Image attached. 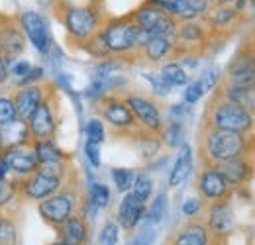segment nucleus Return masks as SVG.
Here are the masks:
<instances>
[{"instance_id":"4be33fe9","label":"nucleus","mask_w":255,"mask_h":245,"mask_svg":"<svg viewBox=\"0 0 255 245\" xmlns=\"http://www.w3.org/2000/svg\"><path fill=\"white\" fill-rule=\"evenodd\" d=\"M59 244L63 245H87L89 244V224L83 214H73L59 228Z\"/></svg>"},{"instance_id":"f704fd0d","label":"nucleus","mask_w":255,"mask_h":245,"mask_svg":"<svg viewBox=\"0 0 255 245\" xmlns=\"http://www.w3.org/2000/svg\"><path fill=\"white\" fill-rule=\"evenodd\" d=\"M16 120H18V112H16V106H14L12 96L0 94V127L10 125V123L16 122Z\"/></svg>"},{"instance_id":"72a5a7b5","label":"nucleus","mask_w":255,"mask_h":245,"mask_svg":"<svg viewBox=\"0 0 255 245\" xmlns=\"http://www.w3.org/2000/svg\"><path fill=\"white\" fill-rule=\"evenodd\" d=\"M89 204L95 208H106L110 204V190L102 183H95L89 190Z\"/></svg>"},{"instance_id":"f8f14e48","label":"nucleus","mask_w":255,"mask_h":245,"mask_svg":"<svg viewBox=\"0 0 255 245\" xmlns=\"http://www.w3.org/2000/svg\"><path fill=\"white\" fill-rule=\"evenodd\" d=\"M53 98H55V92L49 91L47 96L39 102V106L33 110L32 116L28 118L32 141H53L57 135V118L51 106Z\"/></svg>"},{"instance_id":"7ed1b4c3","label":"nucleus","mask_w":255,"mask_h":245,"mask_svg":"<svg viewBox=\"0 0 255 245\" xmlns=\"http://www.w3.org/2000/svg\"><path fill=\"white\" fill-rule=\"evenodd\" d=\"M104 47L108 49L110 57H131L139 53V47L149 37L147 33L137 28L131 14L120 18H108L98 31Z\"/></svg>"},{"instance_id":"3c124183","label":"nucleus","mask_w":255,"mask_h":245,"mask_svg":"<svg viewBox=\"0 0 255 245\" xmlns=\"http://www.w3.org/2000/svg\"><path fill=\"white\" fill-rule=\"evenodd\" d=\"M6 184H8V181H6V183H2V181H0V200H2V196H4V190H6Z\"/></svg>"},{"instance_id":"f257e3e1","label":"nucleus","mask_w":255,"mask_h":245,"mask_svg":"<svg viewBox=\"0 0 255 245\" xmlns=\"http://www.w3.org/2000/svg\"><path fill=\"white\" fill-rule=\"evenodd\" d=\"M248 135L232 133L222 129L202 127L198 133V159L202 167H216L230 159H236L246 151Z\"/></svg>"},{"instance_id":"7c9ffc66","label":"nucleus","mask_w":255,"mask_h":245,"mask_svg":"<svg viewBox=\"0 0 255 245\" xmlns=\"http://www.w3.org/2000/svg\"><path fill=\"white\" fill-rule=\"evenodd\" d=\"M183 125L181 122H171L169 125L163 127V131L159 133L161 141L167 143L169 147H179L183 143Z\"/></svg>"},{"instance_id":"c85d7f7f","label":"nucleus","mask_w":255,"mask_h":245,"mask_svg":"<svg viewBox=\"0 0 255 245\" xmlns=\"http://www.w3.org/2000/svg\"><path fill=\"white\" fill-rule=\"evenodd\" d=\"M161 79L173 89V87H185L189 83V75L185 67L177 61H169L161 67Z\"/></svg>"},{"instance_id":"9d476101","label":"nucleus","mask_w":255,"mask_h":245,"mask_svg":"<svg viewBox=\"0 0 255 245\" xmlns=\"http://www.w3.org/2000/svg\"><path fill=\"white\" fill-rule=\"evenodd\" d=\"M124 98H126L128 106H129L131 114L135 116L141 129L151 131V133L163 131L165 122H163V114H161V108L155 102V98L145 96V94H137V92H129Z\"/></svg>"},{"instance_id":"5701e85b","label":"nucleus","mask_w":255,"mask_h":245,"mask_svg":"<svg viewBox=\"0 0 255 245\" xmlns=\"http://www.w3.org/2000/svg\"><path fill=\"white\" fill-rule=\"evenodd\" d=\"M175 37L169 35H149L145 43L139 47V57L151 63H161L163 59H173Z\"/></svg>"},{"instance_id":"a18cd8bd","label":"nucleus","mask_w":255,"mask_h":245,"mask_svg":"<svg viewBox=\"0 0 255 245\" xmlns=\"http://www.w3.org/2000/svg\"><path fill=\"white\" fill-rule=\"evenodd\" d=\"M85 155H87V159H89V163L93 167H100V153H98V145L96 143L87 139V143H85Z\"/></svg>"},{"instance_id":"864d4df0","label":"nucleus","mask_w":255,"mask_h":245,"mask_svg":"<svg viewBox=\"0 0 255 245\" xmlns=\"http://www.w3.org/2000/svg\"><path fill=\"white\" fill-rule=\"evenodd\" d=\"M51 245H63V244H59V242H55V244H51Z\"/></svg>"},{"instance_id":"aec40b11","label":"nucleus","mask_w":255,"mask_h":245,"mask_svg":"<svg viewBox=\"0 0 255 245\" xmlns=\"http://www.w3.org/2000/svg\"><path fill=\"white\" fill-rule=\"evenodd\" d=\"M216 169L222 173L224 179L232 184L234 190L238 186L248 184L255 175V165L250 161V157H246V155H240L236 159H230L226 163H220V165H216Z\"/></svg>"},{"instance_id":"09e8293b","label":"nucleus","mask_w":255,"mask_h":245,"mask_svg":"<svg viewBox=\"0 0 255 245\" xmlns=\"http://www.w3.org/2000/svg\"><path fill=\"white\" fill-rule=\"evenodd\" d=\"M246 45L250 47V51L255 55V26H254V30H252V33H250V37H248V41H246Z\"/></svg>"},{"instance_id":"ddd939ff","label":"nucleus","mask_w":255,"mask_h":245,"mask_svg":"<svg viewBox=\"0 0 255 245\" xmlns=\"http://www.w3.org/2000/svg\"><path fill=\"white\" fill-rule=\"evenodd\" d=\"M65 184H67V179H63V177L37 169L30 177H26L22 183H18V188L22 190V194L26 198L41 202V200L49 198L51 194L59 192Z\"/></svg>"},{"instance_id":"20e7f679","label":"nucleus","mask_w":255,"mask_h":245,"mask_svg":"<svg viewBox=\"0 0 255 245\" xmlns=\"http://www.w3.org/2000/svg\"><path fill=\"white\" fill-rule=\"evenodd\" d=\"M55 14H57V20L63 24L67 37L75 43H85L91 37H95L102 30L104 22L108 20L104 14L102 2L87 4V6H71Z\"/></svg>"},{"instance_id":"a19ab883","label":"nucleus","mask_w":255,"mask_h":245,"mask_svg":"<svg viewBox=\"0 0 255 245\" xmlns=\"http://www.w3.org/2000/svg\"><path fill=\"white\" fill-rule=\"evenodd\" d=\"M202 87H200V83L198 81H192L191 85L187 87V91H185V102L187 104H196L200 98H202Z\"/></svg>"},{"instance_id":"c9c22d12","label":"nucleus","mask_w":255,"mask_h":245,"mask_svg":"<svg viewBox=\"0 0 255 245\" xmlns=\"http://www.w3.org/2000/svg\"><path fill=\"white\" fill-rule=\"evenodd\" d=\"M167 212V194L165 192H159L157 198L153 200V204L149 206V210H145V216H147V222L149 224H159L163 220V216Z\"/></svg>"},{"instance_id":"c03bdc74","label":"nucleus","mask_w":255,"mask_h":245,"mask_svg":"<svg viewBox=\"0 0 255 245\" xmlns=\"http://www.w3.org/2000/svg\"><path fill=\"white\" fill-rule=\"evenodd\" d=\"M155 242V230L153 228H143L137 236H135V240H133V245H153Z\"/></svg>"},{"instance_id":"423d86ee","label":"nucleus","mask_w":255,"mask_h":245,"mask_svg":"<svg viewBox=\"0 0 255 245\" xmlns=\"http://www.w3.org/2000/svg\"><path fill=\"white\" fill-rule=\"evenodd\" d=\"M79 204H81V194L77 190V184H67L59 192L37 202V210L47 224H51L53 228H59L63 222H67L75 214Z\"/></svg>"},{"instance_id":"cd10ccee","label":"nucleus","mask_w":255,"mask_h":245,"mask_svg":"<svg viewBox=\"0 0 255 245\" xmlns=\"http://www.w3.org/2000/svg\"><path fill=\"white\" fill-rule=\"evenodd\" d=\"M216 89L222 92L224 98L232 100L234 104L242 106L246 112H250L252 116H255V87L250 89H232V87H224V85H216Z\"/></svg>"},{"instance_id":"6ab92c4d","label":"nucleus","mask_w":255,"mask_h":245,"mask_svg":"<svg viewBox=\"0 0 255 245\" xmlns=\"http://www.w3.org/2000/svg\"><path fill=\"white\" fill-rule=\"evenodd\" d=\"M49 85H28V87H18V91L12 94V100H14V106H16V112H18V118L20 120H26L33 114V110L39 106V102L47 96L49 92Z\"/></svg>"},{"instance_id":"412c9836","label":"nucleus","mask_w":255,"mask_h":245,"mask_svg":"<svg viewBox=\"0 0 255 245\" xmlns=\"http://www.w3.org/2000/svg\"><path fill=\"white\" fill-rule=\"evenodd\" d=\"M206 226L210 228L212 234H216L218 238H226L232 230H234V210L230 206V202H216V204H208L206 210Z\"/></svg>"},{"instance_id":"603ef678","label":"nucleus","mask_w":255,"mask_h":245,"mask_svg":"<svg viewBox=\"0 0 255 245\" xmlns=\"http://www.w3.org/2000/svg\"><path fill=\"white\" fill-rule=\"evenodd\" d=\"M4 149V137H2V129H0V151Z\"/></svg>"},{"instance_id":"473e14b6","label":"nucleus","mask_w":255,"mask_h":245,"mask_svg":"<svg viewBox=\"0 0 255 245\" xmlns=\"http://www.w3.org/2000/svg\"><path fill=\"white\" fill-rule=\"evenodd\" d=\"M112 181L116 184V188L120 192H129L133 181H135V173L131 169H122V167H114L112 169Z\"/></svg>"},{"instance_id":"a211bd4d","label":"nucleus","mask_w":255,"mask_h":245,"mask_svg":"<svg viewBox=\"0 0 255 245\" xmlns=\"http://www.w3.org/2000/svg\"><path fill=\"white\" fill-rule=\"evenodd\" d=\"M244 14H240L234 6H212L206 16L202 18V22L206 24V28L210 31V39L214 37H226L236 30V26L240 24Z\"/></svg>"},{"instance_id":"b1692460","label":"nucleus","mask_w":255,"mask_h":245,"mask_svg":"<svg viewBox=\"0 0 255 245\" xmlns=\"http://www.w3.org/2000/svg\"><path fill=\"white\" fill-rule=\"evenodd\" d=\"M143 216H145V202H141L131 190L126 192V196L118 206V224L124 230H133Z\"/></svg>"},{"instance_id":"ea45409f","label":"nucleus","mask_w":255,"mask_h":245,"mask_svg":"<svg viewBox=\"0 0 255 245\" xmlns=\"http://www.w3.org/2000/svg\"><path fill=\"white\" fill-rule=\"evenodd\" d=\"M143 77H145V79L151 83L153 91L157 92L159 96H165V94H169V92H171V87H169V85H167V83L161 79V75H151V73H145Z\"/></svg>"},{"instance_id":"dca6fc26","label":"nucleus","mask_w":255,"mask_h":245,"mask_svg":"<svg viewBox=\"0 0 255 245\" xmlns=\"http://www.w3.org/2000/svg\"><path fill=\"white\" fill-rule=\"evenodd\" d=\"M147 2H151L157 8L165 10L179 24L181 22H192V20H202L206 16V12L212 8L210 0H147Z\"/></svg>"},{"instance_id":"37998d69","label":"nucleus","mask_w":255,"mask_h":245,"mask_svg":"<svg viewBox=\"0 0 255 245\" xmlns=\"http://www.w3.org/2000/svg\"><path fill=\"white\" fill-rule=\"evenodd\" d=\"M202 206H204L202 198H189L183 204V214L187 216V218H194V216H198V212L202 210Z\"/></svg>"},{"instance_id":"f3484780","label":"nucleus","mask_w":255,"mask_h":245,"mask_svg":"<svg viewBox=\"0 0 255 245\" xmlns=\"http://www.w3.org/2000/svg\"><path fill=\"white\" fill-rule=\"evenodd\" d=\"M0 161L8 167L10 173H16L18 177H30L37 171L39 163L33 151V145H20V147H4L0 151Z\"/></svg>"},{"instance_id":"49530a36","label":"nucleus","mask_w":255,"mask_h":245,"mask_svg":"<svg viewBox=\"0 0 255 245\" xmlns=\"http://www.w3.org/2000/svg\"><path fill=\"white\" fill-rule=\"evenodd\" d=\"M246 157H250V161L255 165V133H250L248 135V143H246V151H244Z\"/></svg>"},{"instance_id":"c756f323","label":"nucleus","mask_w":255,"mask_h":245,"mask_svg":"<svg viewBox=\"0 0 255 245\" xmlns=\"http://www.w3.org/2000/svg\"><path fill=\"white\" fill-rule=\"evenodd\" d=\"M131 192H133L141 202H147V200H149V196H151V192H153V181H151V177H149L145 171L135 175Z\"/></svg>"},{"instance_id":"79ce46f5","label":"nucleus","mask_w":255,"mask_h":245,"mask_svg":"<svg viewBox=\"0 0 255 245\" xmlns=\"http://www.w3.org/2000/svg\"><path fill=\"white\" fill-rule=\"evenodd\" d=\"M32 71V63L26 61V59H20V61H16L12 67H10V73L18 79V81H22V79H26V75Z\"/></svg>"},{"instance_id":"58836bf2","label":"nucleus","mask_w":255,"mask_h":245,"mask_svg":"<svg viewBox=\"0 0 255 245\" xmlns=\"http://www.w3.org/2000/svg\"><path fill=\"white\" fill-rule=\"evenodd\" d=\"M196 81L200 83L202 92L214 91L216 85L220 83V69H218V67H210V69H206V71L200 75V79H196Z\"/></svg>"},{"instance_id":"4c0bfd02","label":"nucleus","mask_w":255,"mask_h":245,"mask_svg":"<svg viewBox=\"0 0 255 245\" xmlns=\"http://www.w3.org/2000/svg\"><path fill=\"white\" fill-rule=\"evenodd\" d=\"M118 224L108 220L104 226H102V232L98 236V245H116L118 244Z\"/></svg>"},{"instance_id":"bb28decb","label":"nucleus","mask_w":255,"mask_h":245,"mask_svg":"<svg viewBox=\"0 0 255 245\" xmlns=\"http://www.w3.org/2000/svg\"><path fill=\"white\" fill-rule=\"evenodd\" d=\"M192 171V149L189 145H181V153L177 157L173 169H171V175H169V186H181L189 179Z\"/></svg>"},{"instance_id":"4468645a","label":"nucleus","mask_w":255,"mask_h":245,"mask_svg":"<svg viewBox=\"0 0 255 245\" xmlns=\"http://www.w3.org/2000/svg\"><path fill=\"white\" fill-rule=\"evenodd\" d=\"M222 238L210 232L204 220L189 218L169 240V245H220Z\"/></svg>"},{"instance_id":"2eb2a0df","label":"nucleus","mask_w":255,"mask_h":245,"mask_svg":"<svg viewBox=\"0 0 255 245\" xmlns=\"http://www.w3.org/2000/svg\"><path fill=\"white\" fill-rule=\"evenodd\" d=\"M20 18V26L24 33L28 35V39L33 43V47L41 53V55H47L53 47V39H51V31H49V26L45 22V18L37 12H22L18 14Z\"/></svg>"},{"instance_id":"39448f33","label":"nucleus","mask_w":255,"mask_h":245,"mask_svg":"<svg viewBox=\"0 0 255 245\" xmlns=\"http://www.w3.org/2000/svg\"><path fill=\"white\" fill-rule=\"evenodd\" d=\"M98 114L102 116V120L108 123L116 133H126L133 135L135 131H139V123L135 120V116L131 114L129 106H128L126 98L120 94H104L98 98Z\"/></svg>"},{"instance_id":"6e6552de","label":"nucleus","mask_w":255,"mask_h":245,"mask_svg":"<svg viewBox=\"0 0 255 245\" xmlns=\"http://www.w3.org/2000/svg\"><path fill=\"white\" fill-rule=\"evenodd\" d=\"M220 85L232 89H250L255 87V55L244 43L232 61L228 63L224 75L220 77Z\"/></svg>"},{"instance_id":"1a4fd4ad","label":"nucleus","mask_w":255,"mask_h":245,"mask_svg":"<svg viewBox=\"0 0 255 245\" xmlns=\"http://www.w3.org/2000/svg\"><path fill=\"white\" fill-rule=\"evenodd\" d=\"M24 51H26V33L20 26V18L0 14V55L8 63V67H12Z\"/></svg>"},{"instance_id":"e433bc0d","label":"nucleus","mask_w":255,"mask_h":245,"mask_svg":"<svg viewBox=\"0 0 255 245\" xmlns=\"http://www.w3.org/2000/svg\"><path fill=\"white\" fill-rule=\"evenodd\" d=\"M87 137L89 141H93L96 145H100L106 139V129H104V122L100 118H91L87 123Z\"/></svg>"},{"instance_id":"8fccbe9b","label":"nucleus","mask_w":255,"mask_h":245,"mask_svg":"<svg viewBox=\"0 0 255 245\" xmlns=\"http://www.w3.org/2000/svg\"><path fill=\"white\" fill-rule=\"evenodd\" d=\"M236 0H210V6H234Z\"/></svg>"},{"instance_id":"f03ea898","label":"nucleus","mask_w":255,"mask_h":245,"mask_svg":"<svg viewBox=\"0 0 255 245\" xmlns=\"http://www.w3.org/2000/svg\"><path fill=\"white\" fill-rule=\"evenodd\" d=\"M202 127L250 135L255 129V116L246 112L242 106L234 104L232 100L224 98L222 92L214 89V96L210 98L202 116Z\"/></svg>"},{"instance_id":"2f4dec72","label":"nucleus","mask_w":255,"mask_h":245,"mask_svg":"<svg viewBox=\"0 0 255 245\" xmlns=\"http://www.w3.org/2000/svg\"><path fill=\"white\" fill-rule=\"evenodd\" d=\"M18 242V228L12 218L0 216V245H16Z\"/></svg>"},{"instance_id":"0eeeda50","label":"nucleus","mask_w":255,"mask_h":245,"mask_svg":"<svg viewBox=\"0 0 255 245\" xmlns=\"http://www.w3.org/2000/svg\"><path fill=\"white\" fill-rule=\"evenodd\" d=\"M133 22L137 24V28L147 33V35H169L175 37V31L179 28V22L169 16L165 10L157 8L151 2H143L139 8H135L133 12H129Z\"/></svg>"},{"instance_id":"a878e982","label":"nucleus","mask_w":255,"mask_h":245,"mask_svg":"<svg viewBox=\"0 0 255 245\" xmlns=\"http://www.w3.org/2000/svg\"><path fill=\"white\" fill-rule=\"evenodd\" d=\"M32 145L39 165H59L71 161V155L61 151L55 141H32Z\"/></svg>"},{"instance_id":"393cba45","label":"nucleus","mask_w":255,"mask_h":245,"mask_svg":"<svg viewBox=\"0 0 255 245\" xmlns=\"http://www.w3.org/2000/svg\"><path fill=\"white\" fill-rule=\"evenodd\" d=\"M2 129V137H4V147H20V145H30L32 143V135H30V127L26 120H16L10 125L0 127Z\"/></svg>"},{"instance_id":"9b49d317","label":"nucleus","mask_w":255,"mask_h":245,"mask_svg":"<svg viewBox=\"0 0 255 245\" xmlns=\"http://www.w3.org/2000/svg\"><path fill=\"white\" fill-rule=\"evenodd\" d=\"M196 190L206 204L216 202H230L234 188L222 177V173L216 167H202L196 175Z\"/></svg>"},{"instance_id":"de8ad7c7","label":"nucleus","mask_w":255,"mask_h":245,"mask_svg":"<svg viewBox=\"0 0 255 245\" xmlns=\"http://www.w3.org/2000/svg\"><path fill=\"white\" fill-rule=\"evenodd\" d=\"M8 79H10V67H8V63L4 61V57L0 55V87L6 85Z\"/></svg>"}]
</instances>
